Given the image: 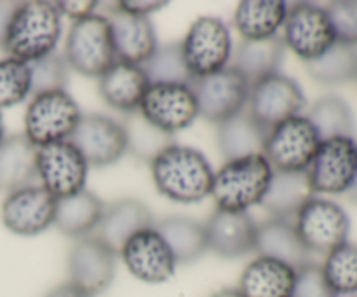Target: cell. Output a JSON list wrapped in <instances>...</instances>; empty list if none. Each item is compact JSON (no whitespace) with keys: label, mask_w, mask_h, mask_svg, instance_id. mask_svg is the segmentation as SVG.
<instances>
[{"label":"cell","mask_w":357,"mask_h":297,"mask_svg":"<svg viewBox=\"0 0 357 297\" xmlns=\"http://www.w3.org/2000/svg\"><path fill=\"white\" fill-rule=\"evenodd\" d=\"M157 191L176 203H199L211 196L213 171L208 157L194 147L169 143L150 159Z\"/></svg>","instance_id":"obj_1"},{"label":"cell","mask_w":357,"mask_h":297,"mask_svg":"<svg viewBox=\"0 0 357 297\" xmlns=\"http://www.w3.org/2000/svg\"><path fill=\"white\" fill-rule=\"evenodd\" d=\"M61 30V14L54 2H21L10 16L2 51L10 58L33 63L54 52Z\"/></svg>","instance_id":"obj_2"},{"label":"cell","mask_w":357,"mask_h":297,"mask_svg":"<svg viewBox=\"0 0 357 297\" xmlns=\"http://www.w3.org/2000/svg\"><path fill=\"white\" fill-rule=\"evenodd\" d=\"M274 168L264 154L225 161L213 178L211 196L218 210L248 212L261 205L271 187Z\"/></svg>","instance_id":"obj_3"},{"label":"cell","mask_w":357,"mask_h":297,"mask_svg":"<svg viewBox=\"0 0 357 297\" xmlns=\"http://www.w3.org/2000/svg\"><path fill=\"white\" fill-rule=\"evenodd\" d=\"M82 115L66 89L35 94L24 112V136L37 149L70 140Z\"/></svg>","instance_id":"obj_4"},{"label":"cell","mask_w":357,"mask_h":297,"mask_svg":"<svg viewBox=\"0 0 357 297\" xmlns=\"http://www.w3.org/2000/svg\"><path fill=\"white\" fill-rule=\"evenodd\" d=\"M65 59L70 68L86 77L100 79L115 61L110 23L101 14L73 21L65 42Z\"/></svg>","instance_id":"obj_5"},{"label":"cell","mask_w":357,"mask_h":297,"mask_svg":"<svg viewBox=\"0 0 357 297\" xmlns=\"http://www.w3.org/2000/svg\"><path fill=\"white\" fill-rule=\"evenodd\" d=\"M180 45L185 66L192 79H202L222 72L229 66L234 52L229 27L213 16L197 17Z\"/></svg>","instance_id":"obj_6"},{"label":"cell","mask_w":357,"mask_h":297,"mask_svg":"<svg viewBox=\"0 0 357 297\" xmlns=\"http://www.w3.org/2000/svg\"><path fill=\"white\" fill-rule=\"evenodd\" d=\"M319 143V133L307 115L300 114L286 119L267 133L264 156L272 164L274 171L307 173Z\"/></svg>","instance_id":"obj_7"},{"label":"cell","mask_w":357,"mask_h":297,"mask_svg":"<svg viewBox=\"0 0 357 297\" xmlns=\"http://www.w3.org/2000/svg\"><path fill=\"white\" fill-rule=\"evenodd\" d=\"M293 226L310 254H330L349 241L351 219L338 203L312 196L293 217Z\"/></svg>","instance_id":"obj_8"},{"label":"cell","mask_w":357,"mask_h":297,"mask_svg":"<svg viewBox=\"0 0 357 297\" xmlns=\"http://www.w3.org/2000/svg\"><path fill=\"white\" fill-rule=\"evenodd\" d=\"M281 38L286 48L305 63L321 58L337 44L326 9L312 2H298L288 7Z\"/></svg>","instance_id":"obj_9"},{"label":"cell","mask_w":357,"mask_h":297,"mask_svg":"<svg viewBox=\"0 0 357 297\" xmlns=\"http://www.w3.org/2000/svg\"><path fill=\"white\" fill-rule=\"evenodd\" d=\"M316 194H345L357 180V142L352 136L321 140L312 164L307 170Z\"/></svg>","instance_id":"obj_10"},{"label":"cell","mask_w":357,"mask_h":297,"mask_svg":"<svg viewBox=\"0 0 357 297\" xmlns=\"http://www.w3.org/2000/svg\"><path fill=\"white\" fill-rule=\"evenodd\" d=\"M138 114L164 135L187 129L199 117V105L190 84H150Z\"/></svg>","instance_id":"obj_11"},{"label":"cell","mask_w":357,"mask_h":297,"mask_svg":"<svg viewBox=\"0 0 357 297\" xmlns=\"http://www.w3.org/2000/svg\"><path fill=\"white\" fill-rule=\"evenodd\" d=\"M192 91L199 105V115L215 124L229 121L248 107L251 86L234 66L215 75L192 79Z\"/></svg>","instance_id":"obj_12"},{"label":"cell","mask_w":357,"mask_h":297,"mask_svg":"<svg viewBox=\"0 0 357 297\" xmlns=\"http://www.w3.org/2000/svg\"><path fill=\"white\" fill-rule=\"evenodd\" d=\"M89 164L70 140L37 149V177L56 199L70 198L86 189Z\"/></svg>","instance_id":"obj_13"},{"label":"cell","mask_w":357,"mask_h":297,"mask_svg":"<svg viewBox=\"0 0 357 297\" xmlns=\"http://www.w3.org/2000/svg\"><path fill=\"white\" fill-rule=\"evenodd\" d=\"M305 103V94L300 84L291 77L275 73L251 86L246 108L251 117L268 133L286 119L300 115Z\"/></svg>","instance_id":"obj_14"},{"label":"cell","mask_w":357,"mask_h":297,"mask_svg":"<svg viewBox=\"0 0 357 297\" xmlns=\"http://www.w3.org/2000/svg\"><path fill=\"white\" fill-rule=\"evenodd\" d=\"M117 255L98 236L80 238L68 254V283L89 297L100 296L114 283Z\"/></svg>","instance_id":"obj_15"},{"label":"cell","mask_w":357,"mask_h":297,"mask_svg":"<svg viewBox=\"0 0 357 297\" xmlns=\"http://www.w3.org/2000/svg\"><path fill=\"white\" fill-rule=\"evenodd\" d=\"M119 255L122 257L126 269L136 280L153 285L173 278L178 266L169 245L155 226L145 227L132 234L122 245Z\"/></svg>","instance_id":"obj_16"},{"label":"cell","mask_w":357,"mask_h":297,"mask_svg":"<svg viewBox=\"0 0 357 297\" xmlns=\"http://www.w3.org/2000/svg\"><path fill=\"white\" fill-rule=\"evenodd\" d=\"M70 142L94 168L115 164L129 150L124 124L103 114L82 115Z\"/></svg>","instance_id":"obj_17"},{"label":"cell","mask_w":357,"mask_h":297,"mask_svg":"<svg viewBox=\"0 0 357 297\" xmlns=\"http://www.w3.org/2000/svg\"><path fill=\"white\" fill-rule=\"evenodd\" d=\"M58 199L42 185H26L9 192L2 203V222L17 236H37L54 226Z\"/></svg>","instance_id":"obj_18"},{"label":"cell","mask_w":357,"mask_h":297,"mask_svg":"<svg viewBox=\"0 0 357 297\" xmlns=\"http://www.w3.org/2000/svg\"><path fill=\"white\" fill-rule=\"evenodd\" d=\"M208 250L223 259H237L255 252L258 224L248 212L218 210L204 224Z\"/></svg>","instance_id":"obj_19"},{"label":"cell","mask_w":357,"mask_h":297,"mask_svg":"<svg viewBox=\"0 0 357 297\" xmlns=\"http://www.w3.org/2000/svg\"><path fill=\"white\" fill-rule=\"evenodd\" d=\"M105 17L110 23L117 59L139 66L149 61L159 48L155 30L149 17L132 16L117 7H112Z\"/></svg>","instance_id":"obj_20"},{"label":"cell","mask_w":357,"mask_h":297,"mask_svg":"<svg viewBox=\"0 0 357 297\" xmlns=\"http://www.w3.org/2000/svg\"><path fill=\"white\" fill-rule=\"evenodd\" d=\"M149 86L150 80L142 66L121 59L98 79V89L105 103L122 114L138 112Z\"/></svg>","instance_id":"obj_21"},{"label":"cell","mask_w":357,"mask_h":297,"mask_svg":"<svg viewBox=\"0 0 357 297\" xmlns=\"http://www.w3.org/2000/svg\"><path fill=\"white\" fill-rule=\"evenodd\" d=\"M296 269L278 259L261 257L250 262L239 278L243 297H293Z\"/></svg>","instance_id":"obj_22"},{"label":"cell","mask_w":357,"mask_h":297,"mask_svg":"<svg viewBox=\"0 0 357 297\" xmlns=\"http://www.w3.org/2000/svg\"><path fill=\"white\" fill-rule=\"evenodd\" d=\"M255 252L261 257L278 259L291 268L300 269L312 262V254L303 247L302 240L296 234L293 220L274 219L271 217L265 222L258 224L257 247Z\"/></svg>","instance_id":"obj_23"},{"label":"cell","mask_w":357,"mask_h":297,"mask_svg":"<svg viewBox=\"0 0 357 297\" xmlns=\"http://www.w3.org/2000/svg\"><path fill=\"white\" fill-rule=\"evenodd\" d=\"M150 226H152V212L146 208V205L138 199L126 198L105 208L96 236L119 254L122 245L132 234Z\"/></svg>","instance_id":"obj_24"},{"label":"cell","mask_w":357,"mask_h":297,"mask_svg":"<svg viewBox=\"0 0 357 297\" xmlns=\"http://www.w3.org/2000/svg\"><path fill=\"white\" fill-rule=\"evenodd\" d=\"M288 16L282 0H244L234 14V27L243 41H264L278 37Z\"/></svg>","instance_id":"obj_25"},{"label":"cell","mask_w":357,"mask_h":297,"mask_svg":"<svg viewBox=\"0 0 357 297\" xmlns=\"http://www.w3.org/2000/svg\"><path fill=\"white\" fill-rule=\"evenodd\" d=\"M37 177V147L24 135H10L0 143V191L31 185Z\"/></svg>","instance_id":"obj_26"},{"label":"cell","mask_w":357,"mask_h":297,"mask_svg":"<svg viewBox=\"0 0 357 297\" xmlns=\"http://www.w3.org/2000/svg\"><path fill=\"white\" fill-rule=\"evenodd\" d=\"M284 42L279 37L264 41H243L234 52V63L230 66L237 70L250 86L279 73L284 58Z\"/></svg>","instance_id":"obj_27"},{"label":"cell","mask_w":357,"mask_h":297,"mask_svg":"<svg viewBox=\"0 0 357 297\" xmlns=\"http://www.w3.org/2000/svg\"><path fill=\"white\" fill-rule=\"evenodd\" d=\"M103 213V201L94 192L84 189L70 198L58 199L54 226L66 236L80 240L98 229Z\"/></svg>","instance_id":"obj_28"},{"label":"cell","mask_w":357,"mask_h":297,"mask_svg":"<svg viewBox=\"0 0 357 297\" xmlns=\"http://www.w3.org/2000/svg\"><path fill=\"white\" fill-rule=\"evenodd\" d=\"M267 131L250 115L248 108L218 124V147L225 161L251 154H264Z\"/></svg>","instance_id":"obj_29"},{"label":"cell","mask_w":357,"mask_h":297,"mask_svg":"<svg viewBox=\"0 0 357 297\" xmlns=\"http://www.w3.org/2000/svg\"><path fill=\"white\" fill-rule=\"evenodd\" d=\"M312 196L314 192L309 185L307 173L274 171L271 187H268L261 205L274 219L293 220L300 206Z\"/></svg>","instance_id":"obj_30"},{"label":"cell","mask_w":357,"mask_h":297,"mask_svg":"<svg viewBox=\"0 0 357 297\" xmlns=\"http://www.w3.org/2000/svg\"><path fill=\"white\" fill-rule=\"evenodd\" d=\"M157 231L162 234L173 252L176 264H188L197 261L208 250L204 224L188 217H167L157 224Z\"/></svg>","instance_id":"obj_31"},{"label":"cell","mask_w":357,"mask_h":297,"mask_svg":"<svg viewBox=\"0 0 357 297\" xmlns=\"http://www.w3.org/2000/svg\"><path fill=\"white\" fill-rule=\"evenodd\" d=\"M307 72L316 82L324 86H337L356 80L357 75V49L337 42L321 58L307 63Z\"/></svg>","instance_id":"obj_32"},{"label":"cell","mask_w":357,"mask_h":297,"mask_svg":"<svg viewBox=\"0 0 357 297\" xmlns=\"http://www.w3.org/2000/svg\"><path fill=\"white\" fill-rule=\"evenodd\" d=\"M307 119L312 122L321 140L335 136H352L354 131V115L351 107L340 96H323L310 107Z\"/></svg>","instance_id":"obj_33"},{"label":"cell","mask_w":357,"mask_h":297,"mask_svg":"<svg viewBox=\"0 0 357 297\" xmlns=\"http://www.w3.org/2000/svg\"><path fill=\"white\" fill-rule=\"evenodd\" d=\"M321 271L337 297L357 294V241H345L326 254Z\"/></svg>","instance_id":"obj_34"},{"label":"cell","mask_w":357,"mask_h":297,"mask_svg":"<svg viewBox=\"0 0 357 297\" xmlns=\"http://www.w3.org/2000/svg\"><path fill=\"white\" fill-rule=\"evenodd\" d=\"M149 77L150 84L160 82H178L188 84L192 80L187 66H185L183 55L180 44H164L155 49L149 61L142 65Z\"/></svg>","instance_id":"obj_35"},{"label":"cell","mask_w":357,"mask_h":297,"mask_svg":"<svg viewBox=\"0 0 357 297\" xmlns=\"http://www.w3.org/2000/svg\"><path fill=\"white\" fill-rule=\"evenodd\" d=\"M31 94L30 63L16 58L0 59V108L21 103Z\"/></svg>","instance_id":"obj_36"},{"label":"cell","mask_w":357,"mask_h":297,"mask_svg":"<svg viewBox=\"0 0 357 297\" xmlns=\"http://www.w3.org/2000/svg\"><path fill=\"white\" fill-rule=\"evenodd\" d=\"M68 63L65 56L52 52L37 61L30 63L31 70V96L47 91H61L68 82Z\"/></svg>","instance_id":"obj_37"},{"label":"cell","mask_w":357,"mask_h":297,"mask_svg":"<svg viewBox=\"0 0 357 297\" xmlns=\"http://www.w3.org/2000/svg\"><path fill=\"white\" fill-rule=\"evenodd\" d=\"M129 115V122L124 124L126 131H128L129 138V149L135 154H138L139 157H146V159H152L160 149H164L169 143H164V138L167 135L160 133L159 129H155L153 126H150L138 112H132Z\"/></svg>","instance_id":"obj_38"},{"label":"cell","mask_w":357,"mask_h":297,"mask_svg":"<svg viewBox=\"0 0 357 297\" xmlns=\"http://www.w3.org/2000/svg\"><path fill=\"white\" fill-rule=\"evenodd\" d=\"M326 13L333 24L337 42L345 45H357V0H342L328 3Z\"/></svg>","instance_id":"obj_39"},{"label":"cell","mask_w":357,"mask_h":297,"mask_svg":"<svg viewBox=\"0 0 357 297\" xmlns=\"http://www.w3.org/2000/svg\"><path fill=\"white\" fill-rule=\"evenodd\" d=\"M293 297H337L328 287L321 266L310 264L296 269V283Z\"/></svg>","instance_id":"obj_40"},{"label":"cell","mask_w":357,"mask_h":297,"mask_svg":"<svg viewBox=\"0 0 357 297\" xmlns=\"http://www.w3.org/2000/svg\"><path fill=\"white\" fill-rule=\"evenodd\" d=\"M56 7H58L59 14L73 21H80L84 17L93 16L94 10H96L98 2L94 0H65V2H54Z\"/></svg>","instance_id":"obj_41"},{"label":"cell","mask_w":357,"mask_h":297,"mask_svg":"<svg viewBox=\"0 0 357 297\" xmlns=\"http://www.w3.org/2000/svg\"><path fill=\"white\" fill-rule=\"evenodd\" d=\"M166 6L167 2H162V0H122V2H117L115 7L132 16L149 17V14L164 9Z\"/></svg>","instance_id":"obj_42"},{"label":"cell","mask_w":357,"mask_h":297,"mask_svg":"<svg viewBox=\"0 0 357 297\" xmlns=\"http://www.w3.org/2000/svg\"><path fill=\"white\" fill-rule=\"evenodd\" d=\"M17 3L14 2H0V49H3V41H6L7 27H9L10 16Z\"/></svg>","instance_id":"obj_43"},{"label":"cell","mask_w":357,"mask_h":297,"mask_svg":"<svg viewBox=\"0 0 357 297\" xmlns=\"http://www.w3.org/2000/svg\"><path fill=\"white\" fill-rule=\"evenodd\" d=\"M45 297H89L87 294H84L82 290H79L77 287H73L72 283H63V285L56 287Z\"/></svg>","instance_id":"obj_44"},{"label":"cell","mask_w":357,"mask_h":297,"mask_svg":"<svg viewBox=\"0 0 357 297\" xmlns=\"http://www.w3.org/2000/svg\"><path fill=\"white\" fill-rule=\"evenodd\" d=\"M211 297H243L241 296V292L237 289H222V290H218V292H215L213 294Z\"/></svg>","instance_id":"obj_45"},{"label":"cell","mask_w":357,"mask_h":297,"mask_svg":"<svg viewBox=\"0 0 357 297\" xmlns=\"http://www.w3.org/2000/svg\"><path fill=\"white\" fill-rule=\"evenodd\" d=\"M6 138V128H3V121H2V114H0V143L3 142Z\"/></svg>","instance_id":"obj_46"},{"label":"cell","mask_w":357,"mask_h":297,"mask_svg":"<svg viewBox=\"0 0 357 297\" xmlns=\"http://www.w3.org/2000/svg\"><path fill=\"white\" fill-rule=\"evenodd\" d=\"M349 194H351V199H354V201H357V180H356V184L352 185L351 191H349Z\"/></svg>","instance_id":"obj_47"},{"label":"cell","mask_w":357,"mask_h":297,"mask_svg":"<svg viewBox=\"0 0 357 297\" xmlns=\"http://www.w3.org/2000/svg\"><path fill=\"white\" fill-rule=\"evenodd\" d=\"M356 80H357V75H356Z\"/></svg>","instance_id":"obj_48"}]
</instances>
